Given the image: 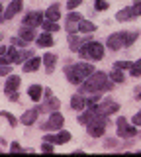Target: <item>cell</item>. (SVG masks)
<instances>
[{
  "instance_id": "obj_40",
  "label": "cell",
  "mask_w": 141,
  "mask_h": 157,
  "mask_svg": "<svg viewBox=\"0 0 141 157\" xmlns=\"http://www.w3.org/2000/svg\"><path fill=\"white\" fill-rule=\"evenodd\" d=\"M133 126H141V110L133 116Z\"/></svg>"
},
{
  "instance_id": "obj_25",
  "label": "cell",
  "mask_w": 141,
  "mask_h": 157,
  "mask_svg": "<svg viewBox=\"0 0 141 157\" xmlns=\"http://www.w3.org/2000/svg\"><path fill=\"white\" fill-rule=\"evenodd\" d=\"M6 57H8V61H10V63H22V59H20V51H18V47H16V45H10V47H8Z\"/></svg>"
},
{
  "instance_id": "obj_43",
  "label": "cell",
  "mask_w": 141,
  "mask_h": 157,
  "mask_svg": "<svg viewBox=\"0 0 141 157\" xmlns=\"http://www.w3.org/2000/svg\"><path fill=\"white\" fill-rule=\"evenodd\" d=\"M43 96H45V98L53 96V90H51V88H43Z\"/></svg>"
},
{
  "instance_id": "obj_14",
  "label": "cell",
  "mask_w": 141,
  "mask_h": 157,
  "mask_svg": "<svg viewBox=\"0 0 141 157\" xmlns=\"http://www.w3.org/2000/svg\"><path fill=\"white\" fill-rule=\"evenodd\" d=\"M20 82H22V78L18 77V75H8L6 78V82H4V90H6V94H10V92H16L18 90V86H20Z\"/></svg>"
},
{
  "instance_id": "obj_24",
  "label": "cell",
  "mask_w": 141,
  "mask_h": 157,
  "mask_svg": "<svg viewBox=\"0 0 141 157\" xmlns=\"http://www.w3.org/2000/svg\"><path fill=\"white\" fill-rule=\"evenodd\" d=\"M20 37L22 39H26L28 43L30 41H35V32H33V28H30V26H22V29H20Z\"/></svg>"
},
{
  "instance_id": "obj_2",
  "label": "cell",
  "mask_w": 141,
  "mask_h": 157,
  "mask_svg": "<svg viewBox=\"0 0 141 157\" xmlns=\"http://www.w3.org/2000/svg\"><path fill=\"white\" fill-rule=\"evenodd\" d=\"M96 69L92 67V63H72V65H67L65 67V77L71 85L75 86H80L84 82L86 77H90Z\"/></svg>"
},
{
  "instance_id": "obj_19",
  "label": "cell",
  "mask_w": 141,
  "mask_h": 157,
  "mask_svg": "<svg viewBox=\"0 0 141 157\" xmlns=\"http://www.w3.org/2000/svg\"><path fill=\"white\" fill-rule=\"evenodd\" d=\"M41 65V59L39 57H30L28 61H24L22 63V69H24V73H33V71H37Z\"/></svg>"
},
{
  "instance_id": "obj_27",
  "label": "cell",
  "mask_w": 141,
  "mask_h": 157,
  "mask_svg": "<svg viewBox=\"0 0 141 157\" xmlns=\"http://www.w3.org/2000/svg\"><path fill=\"white\" fill-rule=\"evenodd\" d=\"M108 77L112 78V82H120V85L125 81V77H124V73H121V69H116V67H114V71H112Z\"/></svg>"
},
{
  "instance_id": "obj_5",
  "label": "cell",
  "mask_w": 141,
  "mask_h": 157,
  "mask_svg": "<svg viewBox=\"0 0 141 157\" xmlns=\"http://www.w3.org/2000/svg\"><path fill=\"white\" fill-rule=\"evenodd\" d=\"M141 16V0H133V6H128L124 10H120L116 14V20L118 22H129V20H135Z\"/></svg>"
},
{
  "instance_id": "obj_13",
  "label": "cell",
  "mask_w": 141,
  "mask_h": 157,
  "mask_svg": "<svg viewBox=\"0 0 141 157\" xmlns=\"http://www.w3.org/2000/svg\"><path fill=\"white\" fill-rule=\"evenodd\" d=\"M22 6H24L22 0H12V2L8 4V8L4 10V20H12V18L22 10Z\"/></svg>"
},
{
  "instance_id": "obj_36",
  "label": "cell",
  "mask_w": 141,
  "mask_h": 157,
  "mask_svg": "<svg viewBox=\"0 0 141 157\" xmlns=\"http://www.w3.org/2000/svg\"><path fill=\"white\" fill-rule=\"evenodd\" d=\"M82 4V0H69V2H67V8H69V12L71 10H75L76 6H80Z\"/></svg>"
},
{
  "instance_id": "obj_31",
  "label": "cell",
  "mask_w": 141,
  "mask_h": 157,
  "mask_svg": "<svg viewBox=\"0 0 141 157\" xmlns=\"http://www.w3.org/2000/svg\"><path fill=\"white\" fill-rule=\"evenodd\" d=\"M129 75L131 77H141V65L139 63H131V67H129Z\"/></svg>"
},
{
  "instance_id": "obj_41",
  "label": "cell",
  "mask_w": 141,
  "mask_h": 157,
  "mask_svg": "<svg viewBox=\"0 0 141 157\" xmlns=\"http://www.w3.org/2000/svg\"><path fill=\"white\" fill-rule=\"evenodd\" d=\"M10 151H22V145L18 144V141H12V145H10Z\"/></svg>"
},
{
  "instance_id": "obj_37",
  "label": "cell",
  "mask_w": 141,
  "mask_h": 157,
  "mask_svg": "<svg viewBox=\"0 0 141 157\" xmlns=\"http://www.w3.org/2000/svg\"><path fill=\"white\" fill-rule=\"evenodd\" d=\"M41 151H43V153H51V151H53V144L43 141V144H41Z\"/></svg>"
},
{
  "instance_id": "obj_15",
  "label": "cell",
  "mask_w": 141,
  "mask_h": 157,
  "mask_svg": "<svg viewBox=\"0 0 141 157\" xmlns=\"http://www.w3.org/2000/svg\"><path fill=\"white\" fill-rule=\"evenodd\" d=\"M41 63H43V67H45V73H49V75H51V73L55 71V65H57V55L47 51L45 55L41 57Z\"/></svg>"
},
{
  "instance_id": "obj_32",
  "label": "cell",
  "mask_w": 141,
  "mask_h": 157,
  "mask_svg": "<svg viewBox=\"0 0 141 157\" xmlns=\"http://www.w3.org/2000/svg\"><path fill=\"white\" fill-rule=\"evenodd\" d=\"M12 45H16V47H28V41H26V39H22V37H12Z\"/></svg>"
},
{
  "instance_id": "obj_3",
  "label": "cell",
  "mask_w": 141,
  "mask_h": 157,
  "mask_svg": "<svg viewBox=\"0 0 141 157\" xmlns=\"http://www.w3.org/2000/svg\"><path fill=\"white\" fill-rule=\"evenodd\" d=\"M137 37H139V32H116V33H112V36H108L106 47L112 49V51H118V49L133 45V41Z\"/></svg>"
},
{
  "instance_id": "obj_49",
  "label": "cell",
  "mask_w": 141,
  "mask_h": 157,
  "mask_svg": "<svg viewBox=\"0 0 141 157\" xmlns=\"http://www.w3.org/2000/svg\"><path fill=\"white\" fill-rule=\"evenodd\" d=\"M0 151H2V147H0Z\"/></svg>"
},
{
  "instance_id": "obj_23",
  "label": "cell",
  "mask_w": 141,
  "mask_h": 157,
  "mask_svg": "<svg viewBox=\"0 0 141 157\" xmlns=\"http://www.w3.org/2000/svg\"><path fill=\"white\" fill-rule=\"evenodd\" d=\"M76 29H79L80 33H84V36H86V33L96 32V24L88 22V20H80V22H79V28H76Z\"/></svg>"
},
{
  "instance_id": "obj_30",
  "label": "cell",
  "mask_w": 141,
  "mask_h": 157,
  "mask_svg": "<svg viewBox=\"0 0 141 157\" xmlns=\"http://www.w3.org/2000/svg\"><path fill=\"white\" fill-rule=\"evenodd\" d=\"M94 8L98 10V12H104V10L110 8V2H108V0H96V2H94Z\"/></svg>"
},
{
  "instance_id": "obj_8",
  "label": "cell",
  "mask_w": 141,
  "mask_h": 157,
  "mask_svg": "<svg viewBox=\"0 0 141 157\" xmlns=\"http://www.w3.org/2000/svg\"><path fill=\"white\" fill-rule=\"evenodd\" d=\"M94 108H96V112H98L100 116L108 118V116L114 114V112H118V110H120V104H118L116 100H112V98H106V100L98 102V104H96Z\"/></svg>"
},
{
  "instance_id": "obj_28",
  "label": "cell",
  "mask_w": 141,
  "mask_h": 157,
  "mask_svg": "<svg viewBox=\"0 0 141 157\" xmlns=\"http://www.w3.org/2000/svg\"><path fill=\"white\" fill-rule=\"evenodd\" d=\"M41 28L45 29V32H49V33H53V32H59V24H57V22H51V20H43Z\"/></svg>"
},
{
  "instance_id": "obj_6",
  "label": "cell",
  "mask_w": 141,
  "mask_h": 157,
  "mask_svg": "<svg viewBox=\"0 0 141 157\" xmlns=\"http://www.w3.org/2000/svg\"><path fill=\"white\" fill-rule=\"evenodd\" d=\"M116 132H118V136L124 137V140H133V137L137 136V130H135V126H129L128 120H125L124 116H120L118 122H116Z\"/></svg>"
},
{
  "instance_id": "obj_16",
  "label": "cell",
  "mask_w": 141,
  "mask_h": 157,
  "mask_svg": "<svg viewBox=\"0 0 141 157\" xmlns=\"http://www.w3.org/2000/svg\"><path fill=\"white\" fill-rule=\"evenodd\" d=\"M37 108H39V114H41V112H55V110H59V108H61V100H59V98H55V96H49L45 104H41V106H37Z\"/></svg>"
},
{
  "instance_id": "obj_38",
  "label": "cell",
  "mask_w": 141,
  "mask_h": 157,
  "mask_svg": "<svg viewBox=\"0 0 141 157\" xmlns=\"http://www.w3.org/2000/svg\"><path fill=\"white\" fill-rule=\"evenodd\" d=\"M43 141H49V144L55 145V144H57V136H53V134H45V136H43Z\"/></svg>"
},
{
  "instance_id": "obj_17",
  "label": "cell",
  "mask_w": 141,
  "mask_h": 157,
  "mask_svg": "<svg viewBox=\"0 0 141 157\" xmlns=\"http://www.w3.org/2000/svg\"><path fill=\"white\" fill-rule=\"evenodd\" d=\"M37 116H39V108H30V110H26L22 114V124L24 126H33L37 120Z\"/></svg>"
},
{
  "instance_id": "obj_20",
  "label": "cell",
  "mask_w": 141,
  "mask_h": 157,
  "mask_svg": "<svg viewBox=\"0 0 141 157\" xmlns=\"http://www.w3.org/2000/svg\"><path fill=\"white\" fill-rule=\"evenodd\" d=\"M43 14H45V20H51V22H57V20L61 18V6H59V4L55 2V4H51V6L47 8V10H45Z\"/></svg>"
},
{
  "instance_id": "obj_11",
  "label": "cell",
  "mask_w": 141,
  "mask_h": 157,
  "mask_svg": "<svg viewBox=\"0 0 141 157\" xmlns=\"http://www.w3.org/2000/svg\"><path fill=\"white\" fill-rule=\"evenodd\" d=\"M67 41H69V49H71V51H79L86 41H90V33H86V37H79L76 33H69Z\"/></svg>"
},
{
  "instance_id": "obj_22",
  "label": "cell",
  "mask_w": 141,
  "mask_h": 157,
  "mask_svg": "<svg viewBox=\"0 0 141 157\" xmlns=\"http://www.w3.org/2000/svg\"><path fill=\"white\" fill-rule=\"evenodd\" d=\"M28 94H30V98L33 102H39V98L43 96V86L41 85H32L28 88Z\"/></svg>"
},
{
  "instance_id": "obj_1",
  "label": "cell",
  "mask_w": 141,
  "mask_h": 157,
  "mask_svg": "<svg viewBox=\"0 0 141 157\" xmlns=\"http://www.w3.org/2000/svg\"><path fill=\"white\" fill-rule=\"evenodd\" d=\"M112 86H114V82H112V78L104 71H94L80 85V92L82 94H98V92L112 90Z\"/></svg>"
},
{
  "instance_id": "obj_7",
  "label": "cell",
  "mask_w": 141,
  "mask_h": 157,
  "mask_svg": "<svg viewBox=\"0 0 141 157\" xmlns=\"http://www.w3.org/2000/svg\"><path fill=\"white\" fill-rule=\"evenodd\" d=\"M86 132H88L92 137H102V136H104V132H106V118L98 114L88 126H86Z\"/></svg>"
},
{
  "instance_id": "obj_12",
  "label": "cell",
  "mask_w": 141,
  "mask_h": 157,
  "mask_svg": "<svg viewBox=\"0 0 141 157\" xmlns=\"http://www.w3.org/2000/svg\"><path fill=\"white\" fill-rule=\"evenodd\" d=\"M80 20H82V14L72 12V10H71L69 16H67V32H69V33H76V32H79L76 28H79V22H80Z\"/></svg>"
},
{
  "instance_id": "obj_9",
  "label": "cell",
  "mask_w": 141,
  "mask_h": 157,
  "mask_svg": "<svg viewBox=\"0 0 141 157\" xmlns=\"http://www.w3.org/2000/svg\"><path fill=\"white\" fill-rule=\"evenodd\" d=\"M63 122H65V118H63V114H59V112H51V116H49V120L45 122V124H41L39 128L43 132H55V130H61V126H63Z\"/></svg>"
},
{
  "instance_id": "obj_33",
  "label": "cell",
  "mask_w": 141,
  "mask_h": 157,
  "mask_svg": "<svg viewBox=\"0 0 141 157\" xmlns=\"http://www.w3.org/2000/svg\"><path fill=\"white\" fill-rule=\"evenodd\" d=\"M30 57H33V51H32V49H24V51H20V59H22V63H24V61H28Z\"/></svg>"
},
{
  "instance_id": "obj_47",
  "label": "cell",
  "mask_w": 141,
  "mask_h": 157,
  "mask_svg": "<svg viewBox=\"0 0 141 157\" xmlns=\"http://www.w3.org/2000/svg\"><path fill=\"white\" fill-rule=\"evenodd\" d=\"M2 20H4V16H0V22H2Z\"/></svg>"
},
{
  "instance_id": "obj_21",
  "label": "cell",
  "mask_w": 141,
  "mask_h": 157,
  "mask_svg": "<svg viewBox=\"0 0 141 157\" xmlns=\"http://www.w3.org/2000/svg\"><path fill=\"white\" fill-rule=\"evenodd\" d=\"M37 47H53V36L49 32H43L39 33V37H35Z\"/></svg>"
},
{
  "instance_id": "obj_45",
  "label": "cell",
  "mask_w": 141,
  "mask_h": 157,
  "mask_svg": "<svg viewBox=\"0 0 141 157\" xmlns=\"http://www.w3.org/2000/svg\"><path fill=\"white\" fill-rule=\"evenodd\" d=\"M2 39H4V33H0V41H2Z\"/></svg>"
},
{
  "instance_id": "obj_10",
  "label": "cell",
  "mask_w": 141,
  "mask_h": 157,
  "mask_svg": "<svg viewBox=\"0 0 141 157\" xmlns=\"http://www.w3.org/2000/svg\"><path fill=\"white\" fill-rule=\"evenodd\" d=\"M43 20H45V14L39 12V10H32V12H28L26 16L22 20V26H30V28H37L43 24Z\"/></svg>"
},
{
  "instance_id": "obj_48",
  "label": "cell",
  "mask_w": 141,
  "mask_h": 157,
  "mask_svg": "<svg viewBox=\"0 0 141 157\" xmlns=\"http://www.w3.org/2000/svg\"><path fill=\"white\" fill-rule=\"evenodd\" d=\"M137 63H139V65H141V59H139V61H137Z\"/></svg>"
},
{
  "instance_id": "obj_26",
  "label": "cell",
  "mask_w": 141,
  "mask_h": 157,
  "mask_svg": "<svg viewBox=\"0 0 141 157\" xmlns=\"http://www.w3.org/2000/svg\"><path fill=\"white\" fill-rule=\"evenodd\" d=\"M71 141V132L67 130H59V134H57V145H65Z\"/></svg>"
},
{
  "instance_id": "obj_34",
  "label": "cell",
  "mask_w": 141,
  "mask_h": 157,
  "mask_svg": "<svg viewBox=\"0 0 141 157\" xmlns=\"http://www.w3.org/2000/svg\"><path fill=\"white\" fill-rule=\"evenodd\" d=\"M12 73V65H0V77H8Z\"/></svg>"
},
{
  "instance_id": "obj_4",
  "label": "cell",
  "mask_w": 141,
  "mask_h": 157,
  "mask_svg": "<svg viewBox=\"0 0 141 157\" xmlns=\"http://www.w3.org/2000/svg\"><path fill=\"white\" fill-rule=\"evenodd\" d=\"M76 53H79L80 59H86V61H102L106 51H104V45H102L100 41H94V39H90V41H86Z\"/></svg>"
},
{
  "instance_id": "obj_39",
  "label": "cell",
  "mask_w": 141,
  "mask_h": 157,
  "mask_svg": "<svg viewBox=\"0 0 141 157\" xmlns=\"http://www.w3.org/2000/svg\"><path fill=\"white\" fill-rule=\"evenodd\" d=\"M118 145V140H116V137H108V140H106V147H116Z\"/></svg>"
},
{
  "instance_id": "obj_44",
  "label": "cell",
  "mask_w": 141,
  "mask_h": 157,
  "mask_svg": "<svg viewBox=\"0 0 141 157\" xmlns=\"http://www.w3.org/2000/svg\"><path fill=\"white\" fill-rule=\"evenodd\" d=\"M135 100H141V88L135 90Z\"/></svg>"
},
{
  "instance_id": "obj_42",
  "label": "cell",
  "mask_w": 141,
  "mask_h": 157,
  "mask_svg": "<svg viewBox=\"0 0 141 157\" xmlns=\"http://www.w3.org/2000/svg\"><path fill=\"white\" fill-rule=\"evenodd\" d=\"M8 98H10L12 102H18V98H20V96H18V92H10V94H8Z\"/></svg>"
},
{
  "instance_id": "obj_46",
  "label": "cell",
  "mask_w": 141,
  "mask_h": 157,
  "mask_svg": "<svg viewBox=\"0 0 141 157\" xmlns=\"http://www.w3.org/2000/svg\"><path fill=\"white\" fill-rule=\"evenodd\" d=\"M0 14H2V4H0Z\"/></svg>"
},
{
  "instance_id": "obj_29",
  "label": "cell",
  "mask_w": 141,
  "mask_h": 157,
  "mask_svg": "<svg viewBox=\"0 0 141 157\" xmlns=\"http://www.w3.org/2000/svg\"><path fill=\"white\" fill-rule=\"evenodd\" d=\"M0 118H6V120H8V124H10L12 128H16V124H18V120H16V118H14V116L10 114V112H6V110H2V112H0Z\"/></svg>"
},
{
  "instance_id": "obj_18",
  "label": "cell",
  "mask_w": 141,
  "mask_h": 157,
  "mask_svg": "<svg viewBox=\"0 0 141 157\" xmlns=\"http://www.w3.org/2000/svg\"><path fill=\"white\" fill-rule=\"evenodd\" d=\"M71 108H72V110H84V108H86V96L82 94V92L72 94V98H71Z\"/></svg>"
},
{
  "instance_id": "obj_35",
  "label": "cell",
  "mask_w": 141,
  "mask_h": 157,
  "mask_svg": "<svg viewBox=\"0 0 141 157\" xmlns=\"http://www.w3.org/2000/svg\"><path fill=\"white\" fill-rule=\"evenodd\" d=\"M114 67L124 71V69H129V67H131V63H129V61H116V63H114Z\"/></svg>"
}]
</instances>
